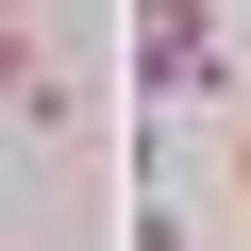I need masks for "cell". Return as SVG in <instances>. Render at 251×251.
<instances>
[{
  "mask_svg": "<svg viewBox=\"0 0 251 251\" xmlns=\"http://www.w3.org/2000/svg\"><path fill=\"white\" fill-rule=\"evenodd\" d=\"M134 50H151V67L184 84V67H201V0H134Z\"/></svg>",
  "mask_w": 251,
  "mask_h": 251,
  "instance_id": "1",
  "label": "cell"
},
{
  "mask_svg": "<svg viewBox=\"0 0 251 251\" xmlns=\"http://www.w3.org/2000/svg\"><path fill=\"white\" fill-rule=\"evenodd\" d=\"M0 100H34V67H17V34H0Z\"/></svg>",
  "mask_w": 251,
  "mask_h": 251,
  "instance_id": "2",
  "label": "cell"
},
{
  "mask_svg": "<svg viewBox=\"0 0 251 251\" xmlns=\"http://www.w3.org/2000/svg\"><path fill=\"white\" fill-rule=\"evenodd\" d=\"M0 17H17V0H0Z\"/></svg>",
  "mask_w": 251,
  "mask_h": 251,
  "instance_id": "3",
  "label": "cell"
}]
</instances>
